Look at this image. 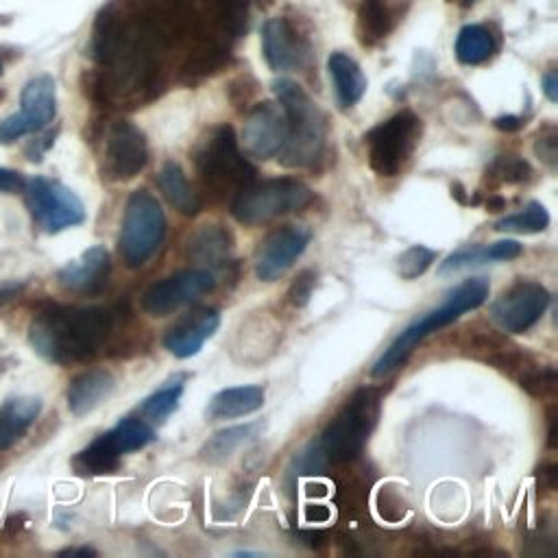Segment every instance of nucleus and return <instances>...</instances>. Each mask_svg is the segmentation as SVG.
I'll use <instances>...</instances> for the list:
<instances>
[{"label": "nucleus", "mask_w": 558, "mask_h": 558, "mask_svg": "<svg viewBox=\"0 0 558 558\" xmlns=\"http://www.w3.org/2000/svg\"><path fill=\"white\" fill-rule=\"evenodd\" d=\"M113 329V316L105 307L48 305L31 323L33 349L52 364H76L94 357Z\"/></svg>", "instance_id": "obj_1"}, {"label": "nucleus", "mask_w": 558, "mask_h": 558, "mask_svg": "<svg viewBox=\"0 0 558 558\" xmlns=\"http://www.w3.org/2000/svg\"><path fill=\"white\" fill-rule=\"evenodd\" d=\"M488 292H490V286H488L486 277H471V279L460 281L453 290L447 292V296L442 299V303L438 307L425 312L421 318L412 320L405 329H401L397 333V338L375 360L371 375L384 377V375L392 373L395 368H399L425 336L453 323L464 312L477 310L488 299Z\"/></svg>", "instance_id": "obj_2"}, {"label": "nucleus", "mask_w": 558, "mask_h": 558, "mask_svg": "<svg viewBox=\"0 0 558 558\" xmlns=\"http://www.w3.org/2000/svg\"><path fill=\"white\" fill-rule=\"evenodd\" d=\"M272 92L288 113V137L279 150V163L286 168H314L327 146V122L307 92L290 81H272Z\"/></svg>", "instance_id": "obj_3"}, {"label": "nucleus", "mask_w": 558, "mask_h": 558, "mask_svg": "<svg viewBox=\"0 0 558 558\" xmlns=\"http://www.w3.org/2000/svg\"><path fill=\"white\" fill-rule=\"evenodd\" d=\"M377 414H379L377 390L373 388L355 390L338 410V414L327 423L320 438L310 445L318 456V460L323 462V466L329 462L340 464L355 458L364 449L377 423Z\"/></svg>", "instance_id": "obj_4"}, {"label": "nucleus", "mask_w": 558, "mask_h": 558, "mask_svg": "<svg viewBox=\"0 0 558 558\" xmlns=\"http://www.w3.org/2000/svg\"><path fill=\"white\" fill-rule=\"evenodd\" d=\"M194 163L203 185L214 194L240 192L255 181V168L238 148L235 133L229 124H220L209 131L194 150Z\"/></svg>", "instance_id": "obj_5"}, {"label": "nucleus", "mask_w": 558, "mask_h": 558, "mask_svg": "<svg viewBox=\"0 0 558 558\" xmlns=\"http://www.w3.org/2000/svg\"><path fill=\"white\" fill-rule=\"evenodd\" d=\"M166 214L148 190H135L126 198L120 225V255L129 268L144 266L166 238Z\"/></svg>", "instance_id": "obj_6"}, {"label": "nucleus", "mask_w": 558, "mask_h": 558, "mask_svg": "<svg viewBox=\"0 0 558 558\" xmlns=\"http://www.w3.org/2000/svg\"><path fill=\"white\" fill-rule=\"evenodd\" d=\"M314 192L296 179L251 181L231 198V216L242 225H259L307 207Z\"/></svg>", "instance_id": "obj_7"}, {"label": "nucleus", "mask_w": 558, "mask_h": 558, "mask_svg": "<svg viewBox=\"0 0 558 558\" xmlns=\"http://www.w3.org/2000/svg\"><path fill=\"white\" fill-rule=\"evenodd\" d=\"M155 427L146 418L124 416L111 429L102 432L85 449H81L74 456L72 466L78 475L113 473L122 456L144 449L146 445L155 442Z\"/></svg>", "instance_id": "obj_8"}, {"label": "nucleus", "mask_w": 558, "mask_h": 558, "mask_svg": "<svg viewBox=\"0 0 558 558\" xmlns=\"http://www.w3.org/2000/svg\"><path fill=\"white\" fill-rule=\"evenodd\" d=\"M421 118L408 109L373 126L364 137L371 168L379 177L399 174L421 140Z\"/></svg>", "instance_id": "obj_9"}, {"label": "nucleus", "mask_w": 558, "mask_h": 558, "mask_svg": "<svg viewBox=\"0 0 558 558\" xmlns=\"http://www.w3.org/2000/svg\"><path fill=\"white\" fill-rule=\"evenodd\" d=\"M22 192L33 220L46 233H59L85 220L83 201L57 179L33 177L24 183Z\"/></svg>", "instance_id": "obj_10"}, {"label": "nucleus", "mask_w": 558, "mask_h": 558, "mask_svg": "<svg viewBox=\"0 0 558 558\" xmlns=\"http://www.w3.org/2000/svg\"><path fill=\"white\" fill-rule=\"evenodd\" d=\"M549 290L532 279H519L490 303V320L506 333L532 329L549 307Z\"/></svg>", "instance_id": "obj_11"}, {"label": "nucleus", "mask_w": 558, "mask_h": 558, "mask_svg": "<svg viewBox=\"0 0 558 558\" xmlns=\"http://www.w3.org/2000/svg\"><path fill=\"white\" fill-rule=\"evenodd\" d=\"M57 116V85L50 74L33 76L20 94V111L0 122V144L44 131Z\"/></svg>", "instance_id": "obj_12"}, {"label": "nucleus", "mask_w": 558, "mask_h": 558, "mask_svg": "<svg viewBox=\"0 0 558 558\" xmlns=\"http://www.w3.org/2000/svg\"><path fill=\"white\" fill-rule=\"evenodd\" d=\"M216 286V272L209 268H187L172 272L142 294V310L150 316H168L183 305H190Z\"/></svg>", "instance_id": "obj_13"}, {"label": "nucleus", "mask_w": 558, "mask_h": 558, "mask_svg": "<svg viewBox=\"0 0 558 558\" xmlns=\"http://www.w3.org/2000/svg\"><path fill=\"white\" fill-rule=\"evenodd\" d=\"M312 240V231L303 225H286L270 231L255 248L253 270L259 281H277L303 255Z\"/></svg>", "instance_id": "obj_14"}, {"label": "nucleus", "mask_w": 558, "mask_h": 558, "mask_svg": "<svg viewBox=\"0 0 558 558\" xmlns=\"http://www.w3.org/2000/svg\"><path fill=\"white\" fill-rule=\"evenodd\" d=\"M288 137V113L279 100L255 105L242 126V144L251 157L270 159L279 155Z\"/></svg>", "instance_id": "obj_15"}, {"label": "nucleus", "mask_w": 558, "mask_h": 558, "mask_svg": "<svg viewBox=\"0 0 558 558\" xmlns=\"http://www.w3.org/2000/svg\"><path fill=\"white\" fill-rule=\"evenodd\" d=\"M148 161L146 135L129 120H116L105 140V174L111 181H129Z\"/></svg>", "instance_id": "obj_16"}, {"label": "nucleus", "mask_w": 558, "mask_h": 558, "mask_svg": "<svg viewBox=\"0 0 558 558\" xmlns=\"http://www.w3.org/2000/svg\"><path fill=\"white\" fill-rule=\"evenodd\" d=\"M218 327H220V312L216 307L192 310L166 331L163 347L170 355L179 360L192 357L218 331Z\"/></svg>", "instance_id": "obj_17"}, {"label": "nucleus", "mask_w": 558, "mask_h": 558, "mask_svg": "<svg viewBox=\"0 0 558 558\" xmlns=\"http://www.w3.org/2000/svg\"><path fill=\"white\" fill-rule=\"evenodd\" d=\"M111 275V257L102 244H94L59 268L57 281L74 294H98Z\"/></svg>", "instance_id": "obj_18"}, {"label": "nucleus", "mask_w": 558, "mask_h": 558, "mask_svg": "<svg viewBox=\"0 0 558 558\" xmlns=\"http://www.w3.org/2000/svg\"><path fill=\"white\" fill-rule=\"evenodd\" d=\"M262 52L272 72H286L305 63L307 46L283 17H275L262 28Z\"/></svg>", "instance_id": "obj_19"}, {"label": "nucleus", "mask_w": 558, "mask_h": 558, "mask_svg": "<svg viewBox=\"0 0 558 558\" xmlns=\"http://www.w3.org/2000/svg\"><path fill=\"white\" fill-rule=\"evenodd\" d=\"M233 251V235L227 227L209 222L196 227L185 240V253L190 259L207 266L209 270L220 268L229 262Z\"/></svg>", "instance_id": "obj_20"}, {"label": "nucleus", "mask_w": 558, "mask_h": 558, "mask_svg": "<svg viewBox=\"0 0 558 558\" xmlns=\"http://www.w3.org/2000/svg\"><path fill=\"white\" fill-rule=\"evenodd\" d=\"M116 388V379L105 368H89L72 377L68 386V408L74 416H83L98 408Z\"/></svg>", "instance_id": "obj_21"}, {"label": "nucleus", "mask_w": 558, "mask_h": 558, "mask_svg": "<svg viewBox=\"0 0 558 558\" xmlns=\"http://www.w3.org/2000/svg\"><path fill=\"white\" fill-rule=\"evenodd\" d=\"M264 388L262 386H231L218 390L205 405L207 421H227L240 418L257 412L264 405Z\"/></svg>", "instance_id": "obj_22"}, {"label": "nucleus", "mask_w": 558, "mask_h": 558, "mask_svg": "<svg viewBox=\"0 0 558 558\" xmlns=\"http://www.w3.org/2000/svg\"><path fill=\"white\" fill-rule=\"evenodd\" d=\"M327 70L333 81L338 107H353L366 92V76L357 61L344 52H331L327 59Z\"/></svg>", "instance_id": "obj_23"}, {"label": "nucleus", "mask_w": 558, "mask_h": 558, "mask_svg": "<svg viewBox=\"0 0 558 558\" xmlns=\"http://www.w3.org/2000/svg\"><path fill=\"white\" fill-rule=\"evenodd\" d=\"M41 410L37 397H17L0 408V451L11 449L35 423Z\"/></svg>", "instance_id": "obj_24"}, {"label": "nucleus", "mask_w": 558, "mask_h": 558, "mask_svg": "<svg viewBox=\"0 0 558 558\" xmlns=\"http://www.w3.org/2000/svg\"><path fill=\"white\" fill-rule=\"evenodd\" d=\"M157 187L163 198L183 216H196L201 209V198L192 190L185 172L177 161H166L157 172Z\"/></svg>", "instance_id": "obj_25"}, {"label": "nucleus", "mask_w": 558, "mask_h": 558, "mask_svg": "<svg viewBox=\"0 0 558 558\" xmlns=\"http://www.w3.org/2000/svg\"><path fill=\"white\" fill-rule=\"evenodd\" d=\"M259 429H262L259 421L225 427L203 442L198 456H201V460H205L209 464H220L227 458H231L240 447L255 440V436H259Z\"/></svg>", "instance_id": "obj_26"}, {"label": "nucleus", "mask_w": 558, "mask_h": 558, "mask_svg": "<svg viewBox=\"0 0 558 558\" xmlns=\"http://www.w3.org/2000/svg\"><path fill=\"white\" fill-rule=\"evenodd\" d=\"M395 13L388 0H362L357 9V39L362 46L379 44L395 26Z\"/></svg>", "instance_id": "obj_27"}, {"label": "nucleus", "mask_w": 558, "mask_h": 558, "mask_svg": "<svg viewBox=\"0 0 558 558\" xmlns=\"http://www.w3.org/2000/svg\"><path fill=\"white\" fill-rule=\"evenodd\" d=\"M185 379H187L185 373H177L174 377L163 381L155 392H150L140 405L142 416L150 423L166 421L179 408V401H181V395L185 388Z\"/></svg>", "instance_id": "obj_28"}, {"label": "nucleus", "mask_w": 558, "mask_h": 558, "mask_svg": "<svg viewBox=\"0 0 558 558\" xmlns=\"http://www.w3.org/2000/svg\"><path fill=\"white\" fill-rule=\"evenodd\" d=\"M495 52V39L482 24H466L456 39V59L464 65L484 63Z\"/></svg>", "instance_id": "obj_29"}, {"label": "nucleus", "mask_w": 558, "mask_h": 558, "mask_svg": "<svg viewBox=\"0 0 558 558\" xmlns=\"http://www.w3.org/2000/svg\"><path fill=\"white\" fill-rule=\"evenodd\" d=\"M549 227V211L543 203L530 201L521 211L508 214L495 222V231L499 233H541Z\"/></svg>", "instance_id": "obj_30"}, {"label": "nucleus", "mask_w": 558, "mask_h": 558, "mask_svg": "<svg viewBox=\"0 0 558 558\" xmlns=\"http://www.w3.org/2000/svg\"><path fill=\"white\" fill-rule=\"evenodd\" d=\"M530 174L532 168L519 155H499L486 170V177L495 179L497 183H523L530 179Z\"/></svg>", "instance_id": "obj_31"}, {"label": "nucleus", "mask_w": 558, "mask_h": 558, "mask_svg": "<svg viewBox=\"0 0 558 558\" xmlns=\"http://www.w3.org/2000/svg\"><path fill=\"white\" fill-rule=\"evenodd\" d=\"M436 262V251L429 248V246H423V244H412L408 246L399 259H397V268H399V275L403 279H416L421 277L432 264Z\"/></svg>", "instance_id": "obj_32"}, {"label": "nucleus", "mask_w": 558, "mask_h": 558, "mask_svg": "<svg viewBox=\"0 0 558 558\" xmlns=\"http://www.w3.org/2000/svg\"><path fill=\"white\" fill-rule=\"evenodd\" d=\"M486 262H488L486 244H466V246H460L458 251H453L451 255H447L445 262H440L438 272L447 275V272L469 268V266H477V264H486Z\"/></svg>", "instance_id": "obj_33"}, {"label": "nucleus", "mask_w": 558, "mask_h": 558, "mask_svg": "<svg viewBox=\"0 0 558 558\" xmlns=\"http://www.w3.org/2000/svg\"><path fill=\"white\" fill-rule=\"evenodd\" d=\"M314 288H316V272H314V270H301V272L292 279V283H290V288H288V301H290V305H294V307L307 305V301H310Z\"/></svg>", "instance_id": "obj_34"}, {"label": "nucleus", "mask_w": 558, "mask_h": 558, "mask_svg": "<svg viewBox=\"0 0 558 558\" xmlns=\"http://www.w3.org/2000/svg\"><path fill=\"white\" fill-rule=\"evenodd\" d=\"M534 153L549 170H556V166H558V140H556V129L554 126L538 133L536 142H534Z\"/></svg>", "instance_id": "obj_35"}, {"label": "nucleus", "mask_w": 558, "mask_h": 558, "mask_svg": "<svg viewBox=\"0 0 558 558\" xmlns=\"http://www.w3.org/2000/svg\"><path fill=\"white\" fill-rule=\"evenodd\" d=\"M486 253H488V262H508L514 259L523 253V244L517 240H499L493 244H486Z\"/></svg>", "instance_id": "obj_36"}, {"label": "nucleus", "mask_w": 558, "mask_h": 558, "mask_svg": "<svg viewBox=\"0 0 558 558\" xmlns=\"http://www.w3.org/2000/svg\"><path fill=\"white\" fill-rule=\"evenodd\" d=\"M54 137H57V129H52V131H46L44 135H39L37 140H33L31 142V146L26 148V157L31 159V161H41L44 159V155L48 153V148L54 144Z\"/></svg>", "instance_id": "obj_37"}, {"label": "nucleus", "mask_w": 558, "mask_h": 558, "mask_svg": "<svg viewBox=\"0 0 558 558\" xmlns=\"http://www.w3.org/2000/svg\"><path fill=\"white\" fill-rule=\"evenodd\" d=\"M24 174L17 172V170H11V168H0V192L2 194H15V192H22L24 190Z\"/></svg>", "instance_id": "obj_38"}, {"label": "nucleus", "mask_w": 558, "mask_h": 558, "mask_svg": "<svg viewBox=\"0 0 558 558\" xmlns=\"http://www.w3.org/2000/svg\"><path fill=\"white\" fill-rule=\"evenodd\" d=\"M541 87H543V94L547 96V100L556 102L558 100V72L556 70H547L541 76Z\"/></svg>", "instance_id": "obj_39"}, {"label": "nucleus", "mask_w": 558, "mask_h": 558, "mask_svg": "<svg viewBox=\"0 0 558 558\" xmlns=\"http://www.w3.org/2000/svg\"><path fill=\"white\" fill-rule=\"evenodd\" d=\"M493 124H495V129H499V131L514 133V131H519L525 122H523V118H521V116L508 113V116H497V118L493 120Z\"/></svg>", "instance_id": "obj_40"}, {"label": "nucleus", "mask_w": 558, "mask_h": 558, "mask_svg": "<svg viewBox=\"0 0 558 558\" xmlns=\"http://www.w3.org/2000/svg\"><path fill=\"white\" fill-rule=\"evenodd\" d=\"M61 554L63 556H96V549H92V547H68Z\"/></svg>", "instance_id": "obj_41"}, {"label": "nucleus", "mask_w": 558, "mask_h": 558, "mask_svg": "<svg viewBox=\"0 0 558 558\" xmlns=\"http://www.w3.org/2000/svg\"><path fill=\"white\" fill-rule=\"evenodd\" d=\"M486 207H488L490 211H499V209H504V207H506V201H504V198H499V196H490V198L486 201Z\"/></svg>", "instance_id": "obj_42"}, {"label": "nucleus", "mask_w": 558, "mask_h": 558, "mask_svg": "<svg viewBox=\"0 0 558 558\" xmlns=\"http://www.w3.org/2000/svg\"><path fill=\"white\" fill-rule=\"evenodd\" d=\"M451 2H462V4H471L473 0H451Z\"/></svg>", "instance_id": "obj_43"}, {"label": "nucleus", "mask_w": 558, "mask_h": 558, "mask_svg": "<svg viewBox=\"0 0 558 558\" xmlns=\"http://www.w3.org/2000/svg\"><path fill=\"white\" fill-rule=\"evenodd\" d=\"M0 74H2V63H0Z\"/></svg>", "instance_id": "obj_44"}]
</instances>
